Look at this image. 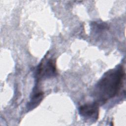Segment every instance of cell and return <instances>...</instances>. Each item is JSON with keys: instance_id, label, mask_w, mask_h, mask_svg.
<instances>
[{"instance_id": "cell-1", "label": "cell", "mask_w": 126, "mask_h": 126, "mask_svg": "<svg viewBox=\"0 0 126 126\" xmlns=\"http://www.w3.org/2000/svg\"><path fill=\"white\" fill-rule=\"evenodd\" d=\"M125 71L123 66H118L106 72L97 83L93 95L95 102L103 104L115 97L123 86Z\"/></svg>"}, {"instance_id": "cell-2", "label": "cell", "mask_w": 126, "mask_h": 126, "mask_svg": "<svg viewBox=\"0 0 126 126\" xmlns=\"http://www.w3.org/2000/svg\"><path fill=\"white\" fill-rule=\"evenodd\" d=\"M57 75V69L55 62L51 59L43 60L36 69L35 76L39 80L43 78H50Z\"/></svg>"}, {"instance_id": "cell-3", "label": "cell", "mask_w": 126, "mask_h": 126, "mask_svg": "<svg viewBox=\"0 0 126 126\" xmlns=\"http://www.w3.org/2000/svg\"><path fill=\"white\" fill-rule=\"evenodd\" d=\"M79 114L84 118L95 121L98 118V104L95 102L81 105L79 108Z\"/></svg>"}, {"instance_id": "cell-4", "label": "cell", "mask_w": 126, "mask_h": 126, "mask_svg": "<svg viewBox=\"0 0 126 126\" xmlns=\"http://www.w3.org/2000/svg\"><path fill=\"white\" fill-rule=\"evenodd\" d=\"M43 97V93L38 90L37 88H35V90L33 91L32 97L28 105V108L32 109L36 107L41 101Z\"/></svg>"}]
</instances>
